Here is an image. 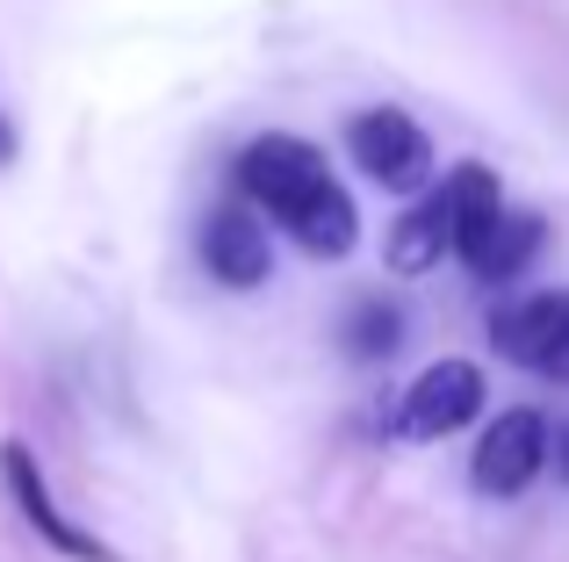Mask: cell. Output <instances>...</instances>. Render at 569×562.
Listing matches in <instances>:
<instances>
[{"label": "cell", "instance_id": "cell-10", "mask_svg": "<svg viewBox=\"0 0 569 562\" xmlns=\"http://www.w3.org/2000/svg\"><path fill=\"white\" fill-rule=\"evenodd\" d=\"M389 268L397 274H426V268H440V253H447V231H440V217H432V202H418V210H403L397 217V231H389Z\"/></svg>", "mask_w": 569, "mask_h": 562}, {"label": "cell", "instance_id": "cell-11", "mask_svg": "<svg viewBox=\"0 0 569 562\" xmlns=\"http://www.w3.org/2000/svg\"><path fill=\"white\" fill-rule=\"evenodd\" d=\"M397 339H403L397 310H382V303H361V310H353V324H347V347L361 353V361H376V353H389Z\"/></svg>", "mask_w": 569, "mask_h": 562}, {"label": "cell", "instance_id": "cell-2", "mask_svg": "<svg viewBox=\"0 0 569 562\" xmlns=\"http://www.w3.org/2000/svg\"><path fill=\"white\" fill-rule=\"evenodd\" d=\"M347 152L376 188H389V195H418V188L432 181V144L403 109H361L347 123Z\"/></svg>", "mask_w": 569, "mask_h": 562}, {"label": "cell", "instance_id": "cell-8", "mask_svg": "<svg viewBox=\"0 0 569 562\" xmlns=\"http://www.w3.org/2000/svg\"><path fill=\"white\" fill-rule=\"evenodd\" d=\"M455 253H461V268H469L476 281H512L533 253H541V217L505 202V210L490 217V224H476L469 239L455 245Z\"/></svg>", "mask_w": 569, "mask_h": 562}, {"label": "cell", "instance_id": "cell-7", "mask_svg": "<svg viewBox=\"0 0 569 562\" xmlns=\"http://www.w3.org/2000/svg\"><path fill=\"white\" fill-rule=\"evenodd\" d=\"M202 268L223 289H260L267 268H274V245H267L260 217L252 210H209L202 217Z\"/></svg>", "mask_w": 569, "mask_h": 562}, {"label": "cell", "instance_id": "cell-5", "mask_svg": "<svg viewBox=\"0 0 569 562\" xmlns=\"http://www.w3.org/2000/svg\"><path fill=\"white\" fill-rule=\"evenodd\" d=\"M483 411V368L476 361H432L426 375L403 390L397 404V433L403 440H447Z\"/></svg>", "mask_w": 569, "mask_h": 562}, {"label": "cell", "instance_id": "cell-4", "mask_svg": "<svg viewBox=\"0 0 569 562\" xmlns=\"http://www.w3.org/2000/svg\"><path fill=\"white\" fill-rule=\"evenodd\" d=\"M541 469H548V419L519 404V411H505V419L483 425L476 462H469V483L483 498H519Z\"/></svg>", "mask_w": 569, "mask_h": 562}, {"label": "cell", "instance_id": "cell-9", "mask_svg": "<svg viewBox=\"0 0 569 562\" xmlns=\"http://www.w3.org/2000/svg\"><path fill=\"white\" fill-rule=\"evenodd\" d=\"M498 210H505V188H498V173H490L483 159H461V167L432 188V217H440V231H447V253H455L476 224H490Z\"/></svg>", "mask_w": 569, "mask_h": 562}, {"label": "cell", "instance_id": "cell-1", "mask_svg": "<svg viewBox=\"0 0 569 562\" xmlns=\"http://www.w3.org/2000/svg\"><path fill=\"white\" fill-rule=\"evenodd\" d=\"M238 188H246V202H260V210L318 260L353 253V239H361L353 195L332 181V167H325L318 144H303V138L246 144V152H238Z\"/></svg>", "mask_w": 569, "mask_h": 562}, {"label": "cell", "instance_id": "cell-12", "mask_svg": "<svg viewBox=\"0 0 569 562\" xmlns=\"http://www.w3.org/2000/svg\"><path fill=\"white\" fill-rule=\"evenodd\" d=\"M8 159H14V123L0 116V167H8Z\"/></svg>", "mask_w": 569, "mask_h": 562}, {"label": "cell", "instance_id": "cell-6", "mask_svg": "<svg viewBox=\"0 0 569 562\" xmlns=\"http://www.w3.org/2000/svg\"><path fill=\"white\" fill-rule=\"evenodd\" d=\"M0 476H8V498L14 505H22V520L37 526L43 541H51V549H66L72 562H116L109 549H101V541H87L80 526L66 520V512H58V498H51V483H43V469H37V454L22 448V440H8V448H0Z\"/></svg>", "mask_w": 569, "mask_h": 562}, {"label": "cell", "instance_id": "cell-3", "mask_svg": "<svg viewBox=\"0 0 569 562\" xmlns=\"http://www.w3.org/2000/svg\"><path fill=\"white\" fill-rule=\"evenodd\" d=\"M490 347L505 361L533 368L548 382H569V289H541V295H519L490 318Z\"/></svg>", "mask_w": 569, "mask_h": 562}, {"label": "cell", "instance_id": "cell-13", "mask_svg": "<svg viewBox=\"0 0 569 562\" xmlns=\"http://www.w3.org/2000/svg\"><path fill=\"white\" fill-rule=\"evenodd\" d=\"M556 462H562V476H569V425H562V440H556Z\"/></svg>", "mask_w": 569, "mask_h": 562}]
</instances>
